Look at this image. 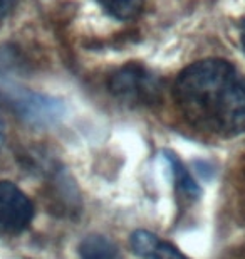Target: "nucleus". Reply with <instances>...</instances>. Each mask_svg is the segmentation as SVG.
Returning <instances> with one entry per match:
<instances>
[{
  "label": "nucleus",
  "mask_w": 245,
  "mask_h": 259,
  "mask_svg": "<svg viewBox=\"0 0 245 259\" xmlns=\"http://www.w3.org/2000/svg\"><path fill=\"white\" fill-rule=\"evenodd\" d=\"M175 100L186 120L208 133L233 137L245 130V77L227 61L188 66L176 79Z\"/></svg>",
  "instance_id": "nucleus-1"
},
{
  "label": "nucleus",
  "mask_w": 245,
  "mask_h": 259,
  "mask_svg": "<svg viewBox=\"0 0 245 259\" xmlns=\"http://www.w3.org/2000/svg\"><path fill=\"white\" fill-rule=\"evenodd\" d=\"M109 91L119 101L133 106H148L160 100V81L139 64H126L108 81Z\"/></svg>",
  "instance_id": "nucleus-2"
},
{
  "label": "nucleus",
  "mask_w": 245,
  "mask_h": 259,
  "mask_svg": "<svg viewBox=\"0 0 245 259\" xmlns=\"http://www.w3.org/2000/svg\"><path fill=\"white\" fill-rule=\"evenodd\" d=\"M32 200L12 182H0V234H19L30 226Z\"/></svg>",
  "instance_id": "nucleus-3"
},
{
  "label": "nucleus",
  "mask_w": 245,
  "mask_h": 259,
  "mask_svg": "<svg viewBox=\"0 0 245 259\" xmlns=\"http://www.w3.org/2000/svg\"><path fill=\"white\" fill-rule=\"evenodd\" d=\"M81 259H123L118 244L106 236L91 234L79 242Z\"/></svg>",
  "instance_id": "nucleus-4"
},
{
  "label": "nucleus",
  "mask_w": 245,
  "mask_h": 259,
  "mask_svg": "<svg viewBox=\"0 0 245 259\" xmlns=\"http://www.w3.org/2000/svg\"><path fill=\"white\" fill-rule=\"evenodd\" d=\"M166 160H168V163H170L171 174H173V177H175V184H176V187L180 189V192H183L188 199H197V197L200 195V187H198L195 179L191 177L190 172L186 170L183 162L173 153H168Z\"/></svg>",
  "instance_id": "nucleus-5"
},
{
  "label": "nucleus",
  "mask_w": 245,
  "mask_h": 259,
  "mask_svg": "<svg viewBox=\"0 0 245 259\" xmlns=\"http://www.w3.org/2000/svg\"><path fill=\"white\" fill-rule=\"evenodd\" d=\"M113 17L131 19L141 10L144 0H97Z\"/></svg>",
  "instance_id": "nucleus-6"
},
{
  "label": "nucleus",
  "mask_w": 245,
  "mask_h": 259,
  "mask_svg": "<svg viewBox=\"0 0 245 259\" xmlns=\"http://www.w3.org/2000/svg\"><path fill=\"white\" fill-rule=\"evenodd\" d=\"M160 239L156 237L153 232L150 231H144V229H139V231H134L131 234V239H129V244H131V249L136 252L139 257L143 259H148L153 247L156 246V242Z\"/></svg>",
  "instance_id": "nucleus-7"
},
{
  "label": "nucleus",
  "mask_w": 245,
  "mask_h": 259,
  "mask_svg": "<svg viewBox=\"0 0 245 259\" xmlns=\"http://www.w3.org/2000/svg\"><path fill=\"white\" fill-rule=\"evenodd\" d=\"M148 259H188V257H186L178 247L170 244V242L158 241Z\"/></svg>",
  "instance_id": "nucleus-8"
},
{
  "label": "nucleus",
  "mask_w": 245,
  "mask_h": 259,
  "mask_svg": "<svg viewBox=\"0 0 245 259\" xmlns=\"http://www.w3.org/2000/svg\"><path fill=\"white\" fill-rule=\"evenodd\" d=\"M15 2H17V0H0V19L7 17V15L12 12L15 7Z\"/></svg>",
  "instance_id": "nucleus-9"
},
{
  "label": "nucleus",
  "mask_w": 245,
  "mask_h": 259,
  "mask_svg": "<svg viewBox=\"0 0 245 259\" xmlns=\"http://www.w3.org/2000/svg\"><path fill=\"white\" fill-rule=\"evenodd\" d=\"M4 140H5V133H4V125H2V121H0V148H2V145H4Z\"/></svg>",
  "instance_id": "nucleus-10"
},
{
  "label": "nucleus",
  "mask_w": 245,
  "mask_h": 259,
  "mask_svg": "<svg viewBox=\"0 0 245 259\" xmlns=\"http://www.w3.org/2000/svg\"><path fill=\"white\" fill-rule=\"evenodd\" d=\"M242 46H243V49H245V20H243V24H242Z\"/></svg>",
  "instance_id": "nucleus-11"
}]
</instances>
